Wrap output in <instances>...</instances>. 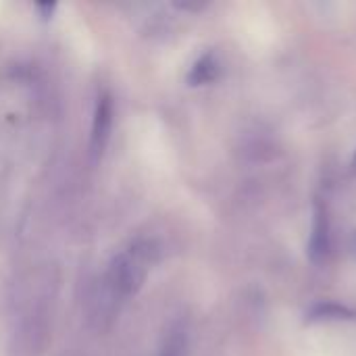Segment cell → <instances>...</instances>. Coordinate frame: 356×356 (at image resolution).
Masks as SVG:
<instances>
[{"instance_id": "6da1fadb", "label": "cell", "mask_w": 356, "mask_h": 356, "mask_svg": "<svg viewBox=\"0 0 356 356\" xmlns=\"http://www.w3.org/2000/svg\"><path fill=\"white\" fill-rule=\"evenodd\" d=\"M150 263H152L150 244H136L113 259L102 284L115 296V300L121 302L134 296L144 286Z\"/></svg>"}, {"instance_id": "7a4b0ae2", "label": "cell", "mask_w": 356, "mask_h": 356, "mask_svg": "<svg viewBox=\"0 0 356 356\" xmlns=\"http://www.w3.org/2000/svg\"><path fill=\"white\" fill-rule=\"evenodd\" d=\"M113 98L108 94H102L96 102V111H94V121H92V136H90V150L94 156H102L108 140H111V131H113Z\"/></svg>"}, {"instance_id": "3957f363", "label": "cell", "mask_w": 356, "mask_h": 356, "mask_svg": "<svg viewBox=\"0 0 356 356\" xmlns=\"http://www.w3.org/2000/svg\"><path fill=\"white\" fill-rule=\"evenodd\" d=\"M332 248V236H330V217L327 209L317 200L313 211V227H311V240H309V259L315 265H321Z\"/></svg>"}, {"instance_id": "277c9868", "label": "cell", "mask_w": 356, "mask_h": 356, "mask_svg": "<svg viewBox=\"0 0 356 356\" xmlns=\"http://www.w3.org/2000/svg\"><path fill=\"white\" fill-rule=\"evenodd\" d=\"M353 319H356L355 311H350L348 307L336 305V302H319V305H315V307L307 313V321H309V323L353 321Z\"/></svg>"}, {"instance_id": "5b68a950", "label": "cell", "mask_w": 356, "mask_h": 356, "mask_svg": "<svg viewBox=\"0 0 356 356\" xmlns=\"http://www.w3.org/2000/svg\"><path fill=\"white\" fill-rule=\"evenodd\" d=\"M219 77V60L215 58V54H202L194 67L188 73V83L190 86H204L211 83Z\"/></svg>"}, {"instance_id": "8992f818", "label": "cell", "mask_w": 356, "mask_h": 356, "mask_svg": "<svg viewBox=\"0 0 356 356\" xmlns=\"http://www.w3.org/2000/svg\"><path fill=\"white\" fill-rule=\"evenodd\" d=\"M190 355V340H188V332L184 325H173L163 344H161V350L159 356H188Z\"/></svg>"}, {"instance_id": "52a82bcc", "label": "cell", "mask_w": 356, "mask_h": 356, "mask_svg": "<svg viewBox=\"0 0 356 356\" xmlns=\"http://www.w3.org/2000/svg\"><path fill=\"white\" fill-rule=\"evenodd\" d=\"M353 167H355V171H356V154H355V159H353Z\"/></svg>"}]
</instances>
